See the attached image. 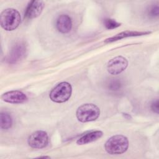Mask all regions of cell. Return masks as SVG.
Masks as SVG:
<instances>
[{"instance_id":"obj_14","label":"cell","mask_w":159,"mask_h":159,"mask_svg":"<svg viewBox=\"0 0 159 159\" xmlns=\"http://www.w3.org/2000/svg\"><path fill=\"white\" fill-rule=\"evenodd\" d=\"M122 86V84L121 81L117 78L111 80L107 84L108 89L112 91H117L121 89Z\"/></svg>"},{"instance_id":"obj_7","label":"cell","mask_w":159,"mask_h":159,"mask_svg":"<svg viewBox=\"0 0 159 159\" xmlns=\"http://www.w3.org/2000/svg\"><path fill=\"white\" fill-rule=\"evenodd\" d=\"M1 99L5 102L11 104L24 103L28 99L24 93L17 90L10 91L4 93L1 96Z\"/></svg>"},{"instance_id":"obj_8","label":"cell","mask_w":159,"mask_h":159,"mask_svg":"<svg viewBox=\"0 0 159 159\" xmlns=\"http://www.w3.org/2000/svg\"><path fill=\"white\" fill-rule=\"evenodd\" d=\"M43 7L44 2L42 1H30L25 10V17L30 19L37 17L42 13Z\"/></svg>"},{"instance_id":"obj_2","label":"cell","mask_w":159,"mask_h":159,"mask_svg":"<svg viewBox=\"0 0 159 159\" xmlns=\"http://www.w3.org/2000/svg\"><path fill=\"white\" fill-rule=\"evenodd\" d=\"M128 147V139L122 135H116L111 137L104 145L106 151L111 155L122 154L126 152Z\"/></svg>"},{"instance_id":"obj_9","label":"cell","mask_w":159,"mask_h":159,"mask_svg":"<svg viewBox=\"0 0 159 159\" xmlns=\"http://www.w3.org/2000/svg\"><path fill=\"white\" fill-rule=\"evenodd\" d=\"M26 53V47L24 43H19L14 46L7 58L10 63H14L22 59Z\"/></svg>"},{"instance_id":"obj_11","label":"cell","mask_w":159,"mask_h":159,"mask_svg":"<svg viewBox=\"0 0 159 159\" xmlns=\"http://www.w3.org/2000/svg\"><path fill=\"white\" fill-rule=\"evenodd\" d=\"M102 135H103V133L102 131H100V130L92 131L79 138L76 141V143L78 145L87 144L88 143H91L97 140L98 139H100L102 136Z\"/></svg>"},{"instance_id":"obj_13","label":"cell","mask_w":159,"mask_h":159,"mask_svg":"<svg viewBox=\"0 0 159 159\" xmlns=\"http://www.w3.org/2000/svg\"><path fill=\"white\" fill-rule=\"evenodd\" d=\"M12 124L11 116L7 112H1L0 115V125L2 129H9Z\"/></svg>"},{"instance_id":"obj_15","label":"cell","mask_w":159,"mask_h":159,"mask_svg":"<svg viewBox=\"0 0 159 159\" xmlns=\"http://www.w3.org/2000/svg\"><path fill=\"white\" fill-rule=\"evenodd\" d=\"M104 24L106 28L109 30L116 29L120 25V23L112 19H106L104 21Z\"/></svg>"},{"instance_id":"obj_1","label":"cell","mask_w":159,"mask_h":159,"mask_svg":"<svg viewBox=\"0 0 159 159\" xmlns=\"http://www.w3.org/2000/svg\"><path fill=\"white\" fill-rule=\"evenodd\" d=\"M1 27L7 31L15 30L19 25L21 17L18 11L13 8L4 10L0 15Z\"/></svg>"},{"instance_id":"obj_3","label":"cell","mask_w":159,"mask_h":159,"mask_svg":"<svg viewBox=\"0 0 159 159\" xmlns=\"http://www.w3.org/2000/svg\"><path fill=\"white\" fill-rule=\"evenodd\" d=\"M76 115L78 120L81 122L94 121L99 117L100 109L94 104L86 103L77 109Z\"/></svg>"},{"instance_id":"obj_10","label":"cell","mask_w":159,"mask_h":159,"mask_svg":"<svg viewBox=\"0 0 159 159\" xmlns=\"http://www.w3.org/2000/svg\"><path fill=\"white\" fill-rule=\"evenodd\" d=\"M57 30L63 34L68 33L72 28L71 17L67 14H61L58 16L56 21Z\"/></svg>"},{"instance_id":"obj_16","label":"cell","mask_w":159,"mask_h":159,"mask_svg":"<svg viewBox=\"0 0 159 159\" xmlns=\"http://www.w3.org/2000/svg\"><path fill=\"white\" fill-rule=\"evenodd\" d=\"M149 14L150 16L157 17L158 16V6L157 5L153 6L151 7L149 11Z\"/></svg>"},{"instance_id":"obj_6","label":"cell","mask_w":159,"mask_h":159,"mask_svg":"<svg viewBox=\"0 0 159 159\" xmlns=\"http://www.w3.org/2000/svg\"><path fill=\"white\" fill-rule=\"evenodd\" d=\"M127 65L128 61L125 58L122 56H117L108 61L107 70L111 75H118L124 71Z\"/></svg>"},{"instance_id":"obj_5","label":"cell","mask_w":159,"mask_h":159,"mask_svg":"<svg viewBox=\"0 0 159 159\" xmlns=\"http://www.w3.org/2000/svg\"><path fill=\"white\" fill-rule=\"evenodd\" d=\"M29 145L36 149H40L45 147L48 143V136L43 130H37L33 132L28 139Z\"/></svg>"},{"instance_id":"obj_12","label":"cell","mask_w":159,"mask_h":159,"mask_svg":"<svg viewBox=\"0 0 159 159\" xmlns=\"http://www.w3.org/2000/svg\"><path fill=\"white\" fill-rule=\"evenodd\" d=\"M150 33V32H137V31L127 30V31L122 32L119 34H117L115 36H113L112 37L107 39L105 40V42L106 43H111V42H113L122 39L124 38H126V37H135V36L147 35Z\"/></svg>"},{"instance_id":"obj_4","label":"cell","mask_w":159,"mask_h":159,"mask_svg":"<svg viewBox=\"0 0 159 159\" xmlns=\"http://www.w3.org/2000/svg\"><path fill=\"white\" fill-rule=\"evenodd\" d=\"M72 93V87L68 82H61L56 85L50 91V99L57 103H61L68 101Z\"/></svg>"},{"instance_id":"obj_18","label":"cell","mask_w":159,"mask_h":159,"mask_svg":"<svg viewBox=\"0 0 159 159\" xmlns=\"http://www.w3.org/2000/svg\"><path fill=\"white\" fill-rule=\"evenodd\" d=\"M39 158H50V157H47V156H45V157H39Z\"/></svg>"},{"instance_id":"obj_17","label":"cell","mask_w":159,"mask_h":159,"mask_svg":"<svg viewBox=\"0 0 159 159\" xmlns=\"http://www.w3.org/2000/svg\"><path fill=\"white\" fill-rule=\"evenodd\" d=\"M150 107L153 112H154L157 114L158 113V99H156L152 102Z\"/></svg>"}]
</instances>
